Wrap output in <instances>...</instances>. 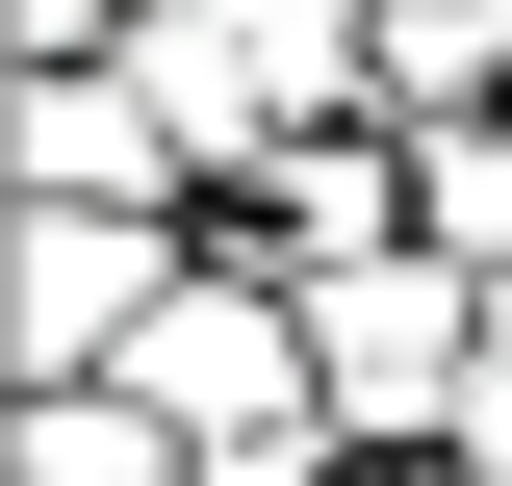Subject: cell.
Segmentation results:
<instances>
[{"label":"cell","mask_w":512,"mask_h":486,"mask_svg":"<svg viewBox=\"0 0 512 486\" xmlns=\"http://www.w3.org/2000/svg\"><path fill=\"white\" fill-rule=\"evenodd\" d=\"M128 410L180 435V461H282V435H333V359H308V307H256V282H180L154 333H128Z\"/></svg>","instance_id":"1"},{"label":"cell","mask_w":512,"mask_h":486,"mask_svg":"<svg viewBox=\"0 0 512 486\" xmlns=\"http://www.w3.org/2000/svg\"><path fill=\"white\" fill-rule=\"evenodd\" d=\"M333 77V26H282V0H154V103L180 128H282Z\"/></svg>","instance_id":"3"},{"label":"cell","mask_w":512,"mask_h":486,"mask_svg":"<svg viewBox=\"0 0 512 486\" xmlns=\"http://www.w3.org/2000/svg\"><path fill=\"white\" fill-rule=\"evenodd\" d=\"M154 307H180V231L154 205H52L26 231V359L52 384H103V333H154Z\"/></svg>","instance_id":"2"},{"label":"cell","mask_w":512,"mask_h":486,"mask_svg":"<svg viewBox=\"0 0 512 486\" xmlns=\"http://www.w3.org/2000/svg\"><path fill=\"white\" fill-rule=\"evenodd\" d=\"M52 205H154V128H128L103 77H52Z\"/></svg>","instance_id":"5"},{"label":"cell","mask_w":512,"mask_h":486,"mask_svg":"<svg viewBox=\"0 0 512 486\" xmlns=\"http://www.w3.org/2000/svg\"><path fill=\"white\" fill-rule=\"evenodd\" d=\"M487 52H512V0H410V26H384L359 77H384V103H461V77H487Z\"/></svg>","instance_id":"4"}]
</instances>
